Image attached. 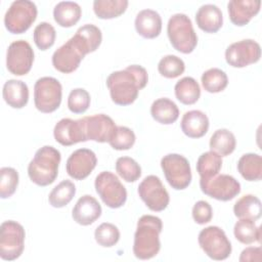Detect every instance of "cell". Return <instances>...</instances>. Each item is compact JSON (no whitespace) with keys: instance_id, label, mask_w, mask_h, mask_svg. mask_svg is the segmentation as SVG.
<instances>
[{"instance_id":"1","label":"cell","mask_w":262,"mask_h":262,"mask_svg":"<svg viewBox=\"0 0 262 262\" xmlns=\"http://www.w3.org/2000/svg\"><path fill=\"white\" fill-rule=\"evenodd\" d=\"M148 82L146 70L138 64L128 66L126 69L110 74L106 86L112 100L118 105L133 103L139 93Z\"/></svg>"},{"instance_id":"2","label":"cell","mask_w":262,"mask_h":262,"mask_svg":"<svg viewBox=\"0 0 262 262\" xmlns=\"http://www.w3.org/2000/svg\"><path fill=\"white\" fill-rule=\"evenodd\" d=\"M162 228L163 222L157 216L143 215L139 218L133 243V254L137 259L148 260L159 254Z\"/></svg>"},{"instance_id":"3","label":"cell","mask_w":262,"mask_h":262,"mask_svg":"<svg viewBox=\"0 0 262 262\" xmlns=\"http://www.w3.org/2000/svg\"><path fill=\"white\" fill-rule=\"evenodd\" d=\"M60 160V152L55 147L44 145L39 148L28 166V175L32 182L39 186L53 183L58 175Z\"/></svg>"},{"instance_id":"4","label":"cell","mask_w":262,"mask_h":262,"mask_svg":"<svg viewBox=\"0 0 262 262\" xmlns=\"http://www.w3.org/2000/svg\"><path fill=\"white\" fill-rule=\"evenodd\" d=\"M167 34L171 45L181 53H190L196 47L198 36L190 18L184 13H175L169 18Z\"/></svg>"},{"instance_id":"5","label":"cell","mask_w":262,"mask_h":262,"mask_svg":"<svg viewBox=\"0 0 262 262\" xmlns=\"http://www.w3.org/2000/svg\"><path fill=\"white\" fill-rule=\"evenodd\" d=\"M38 14L37 6L29 0H16L11 3L4 15V25L11 34H23L27 32Z\"/></svg>"},{"instance_id":"6","label":"cell","mask_w":262,"mask_h":262,"mask_svg":"<svg viewBox=\"0 0 262 262\" xmlns=\"http://www.w3.org/2000/svg\"><path fill=\"white\" fill-rule=\"evenodd\" d=\"M62 97V87L59 81L53 77H42L34 86V102L38 111L49 114L56 111Z\"/></svg>"},{"instance_id":"7","label":"cell","mask_w":262,"mask_h":262,"mask_svg":"<svg viewBox=\"0 0 262 262\" xmlns=\"http://www.w3.org/2000/svg\"><path fill=\"white\" fill-rule=\"evenodd\" d=\"M25 237L21 224L13 220L4 221L0 226V257L5 261L17 259L23 254Z\"/></svg>"},{"instance_id":"8","label":"cell","mask_w":262,"mask_h":262,"mask_svg":"<svg viewBox=\"0 0 262 262\" xmlns=\"http://www.w3.org/2000/svg\"><path fill=\"white\" fill-rule=\"evenodd\" d=\"M94 186L97 194L107 207L118 209L126 203L127 190L113 172H100L95 178Z\"/></svg>"},{"instance_id":"9","label":"cell","mask_w":262,"mask_h":262,"mask_svg":"<svg viewBox=\"0 0 262 262\" xmlns=\"http://www.w3.org/2000/svg\"><path fill=\"white\" fill-rule=\"evenodd\" d=\"M198 242L204 253L213 260H225L231 254V244L224 230L218 226H208L202 229Z\"/></svg>"},{"instance_id":"10","label":"cell","mask_w":262,"mask_h":262,"mask_svg":"<svg viewBox=\"0 0 262 262\" xmlns=\"http://www.w3.org/2000/svg\"><path fill=\"white\" fill-rule=\"evenodd\" d=\"M161 168L170 186L176 190L188 187L191 182V169L188 160L179 154H168L161 160Z\"/></svg>"},{"instance_id":"11","label":"cell","mask_w":262,"mask_h":262,"mask_svg":"<svg viewBox=\"0 0 262 262\" xmlns=\"http://www.w3.org/2000/svg\"><path fill=\"white\" fill-rule=\"evenodd\" d=\"M201 190L208 196L227 202L241 192V183L227 174H216L210 178L200 179Z\"/></svg>"},{"instance_id":"12","label":"cell","mask_w":262,"mask_h":262,"mask_svg":"<svg viewBox=\"0 0 262 262\" xmlns=\"http://www.w3.org/2000/svg\"><path fill=\"white\" fill-rule=\"evenodd\" d=\"M137 191L142 202L154 212L164 211L169 205V193L161 179L156 175L146 176L139 183Z\"/></svg>"},{"instance_id":"13","label":"cell","mask_w":262,"mask_h":262,"mask_svg":"<svg viewBox=\"0 0 262 262\" xmlns=\"http://www.w3.org/2000/svg\"><path fill=\"white\" fill-rule=\"evenodd\" d=\"M34 62V51L25 40H16L10 43L6 53V68L15 76L27 75Z\"/></svg>"},{"instance_id":"14","label":"cell","mask_w":262,"mask_h":262,"mask_svg":"<svg viewBox=\"0 0 262 262\" xmlns=\"http://www.w3.org/2000/svg\"><path fill=\"white\" fill-rule=\"evenodd\" d=\"M261 48L258 42L245 39L230 44L225 50L226 62L233 68H245L259 61Z\"/></svg>"},{"instance_id":"15","label":"cell","mask_w":262,"mask_h":262,"mask_svg":"<svg viewBox=\"0 0 262 262\" xmlns=\"http://www.w3.org/2000/svg\"><path fill=\"white\" fill-rule=\"evenodd\" d=\"M85 55L86 54L76 41L71 38L54 51L52 55V66L60 73L70 74L79 68Z\"/></svg>"},{"instance_id":"16","label":"cell","mask_w":262,"mask_h":262,"mask_svg":"<svg viewBox=\"0 0 262 262\" xmlns=\"http://www.w3.org/2000/svg\"><path fill=\"white\" fill-rule=\"evenodd\" d=\"M96 164L97 158L94 151L88 148H79L72 152L67 160L66 170L69 176L75 180H83L90 175Z\"/></svg>"},{"instance_id":"17","label":"cell","mask_w":262,"mask_h":262,"mask_svg":"<svg viewBox=\"0 0 262 262\" xmlns=\"http://www.w3.org/2000/svg\"><path fill=\"white\" fill-rule=\"evenodd\" d=\"M87 140L108 142L117 128L113 119L104 114L82 118Z\"/></svg>"},{"instance_id":"18","label":"cell","mask_w":262,"mask_h":262,"mask_svg":"<svg viewBox=\"0 0 262 262\" xmlns=\"http://www.w3.org/2000/svg\"><path fill=\"white\" fill-rule=\"evenodd\" d=\"M53 135L54 139L63 146H70L79 142L87 141L83 119H61L55 124Z\"/></svg>"},{"instance_id":"19","label":"cell","mask_w":262,"mask_h":262,"mask_svg":"<svg viewBox=\"0 0 262 262\" xmlns=\"http://www.w3.org/2000/svg\"><path fill=\"white\" fill-rule=\"evenodd\" d=\"M101 206L95 198L89 194L81 196L72 210V217L78 224L87 226L101 216Z\"/></svg>"},{"instance_id":"20","label":"cell","mask_w":262,"mask_h":262,"mask_svg":"<svg viewBox=\"0 0 262 262\" xmlns=\"http://www.w3.org/2000/svg\"><path fill=\"white\" fill-rule=\"evenodd\" d=\"M261 7L259 0H231L227 4L231 23L237 27L246 26L258 14Z\"/></svg>"},{"instance_id":"21","label":"cell","mask_w":262,"mask_h":262,"mask_svg":"<svg viewBox=\"0 0 262 262\" xmlns=\"http://www.w3.org/2000/svg\"><path fill=\"white\" fill-rule=\"evenodd\" d=\"M136 32L145 39H154L161 34L162 17L152 9H142L135 17Z\"/></svg>"},{"instance_id":"22","label":"cell","mask_w":262,"mask_h":262,"mask_svg":"<svg viewBox=\"0 0 262 262\" xmlns=\"http://www.w3.org/2000/svg\"><path fill=\"white\" fill-rule=\"evenodd\" d=\"M180 126L186 136L190 138H201L208 132L209 119L202 111L192 110L183 115Z\"/></svg>"},{"instance_id":"23","label":"cell","mask_w":262,"mask_h":262,"mask_svg":"<svg viewBox=\"0 0 262 262\" xmlns=\"http://www.w3.org/2000/svg\"><path fill=\"white\" fill-rule=\"evenodd\" d=\"M195 21L198 27L205 33H216L222 27L223 14L218 6L205 4L198 9Z\"/></svg>"},{"instance_id":"24","label":"cell","mask_w":262,"mask_h":262,"mask_svg":"<svg viewBox=\"0 0 262 262\" xmlns=\"http://www.w3.org/2000/svg\"><path fill=\"white\" fill-rule=\"evenodd\" d=\"M2 95L9 106L13 108H21L28 103L29 88L25 82L11 79L4 83Z\"/></svg>"},{"instance_id":"25","label":"cell","mask_w":262,"mask_h":262,"mask_svg":"<svg viewBox=\"0 0 262 262\" xmlns=\"http://www.w3.org/2000/svg\"><path fill=\"white\" fill-rule=\"evenodd\" d=\"M72 38L77 42L84 53L88 54L94 52L99 47L102 41V34L98 27L87 24L80 27Z\"/></svg>"},{"instance_id":"26","label":"cell","mask_w":262,"mask_h":262,"mask_svg":"<svg viewBox=\"0 0 262 262\" xmlns=\"http://www.w3.org/2000/svg\"><path fill=\"white\" fill-rule=\"evenodd\" d=\"M82 9L73 1L58 2L53 8V18L57 25L63 28L75 26L81 18Z\"/></svg>"},{"instance_id":"27","label":"cell","mask_w":262,"mask_h":262,"mask_svg":"<svg viewBox=\"0 0 262 262\" xmlns=\"http://www.w3.org/2000/svg\"><path fill=\"white\" fill-rule=\"evenodd\" d=\"M150 115L158 123L171 125L177 121L179 117V108L171 99L162 97L152 102L150 106Z\"/></svg>"},{"instance_id":"28","label":"cell","mask_w":262,"mask_h":262,"mask_svg":"<svg viewBox=\"0 0 262 262\" xmlns=\"http://www.w3.org/2000/svg\"><path fill=\"white\" fill-rule=\"evenodd\" d=\"M237 171L248 181L262 179V158L258 154L249 152L243 155L237 162Z\"/></svg>"},{"instance_id":"29","label":"cell","mask_w":262,"mask_h":262,"mask_svg":"<svg viewBox=\"0 0 262 262\" xmlns=\"http://www.w3.org/2000/svg\"><path fill=\"white\" fill-rule=\"evenodd\" d=\"M233 213L238 219L256 221L261 217V201L254 194H246L236 201L233 206Z\"/></svg>"},{"instance_id":"30","label":"cell","mask_w":262,"mask_h":262,"mask_svg":"<svg viewBox=\"0 0 262 262\" xmlns=\"http://www.w3.org/2000/svg\"><path fill=\"white\" fill-rule=\"evenodd\" d=\"M174 91L176 98L186 105L195 103L201 96L200 85L192 77H184L180 79L175 84Z\"/></svg>"},{"instance_id":"31","label":"cell","mask_w":262,"mask_h":262,"mask_svg":"<svg viewBox=\"0 0 262 262\" xmlns=\"http://www.w3.org/2000/svg\"><path fill=\"white\" fill-rule=\"evenodd\" d=\"M209 145L211 150L217 152L221 157L229 156L235 149V136L227 129H218L212 134Z\"/></svg>"},{"instance_id":"32","label":"cell","mask_w":262,"mask_h":262,"mask_svg":"<svg viewBox=\"0 0 262 262\" xmlns=\"http://www.w3.org/2000/svg\"><path fill=\"white\" fill-rule=\"evenodd\" d=\"M128 4L127 0H94L93 11L98 18L111 19L123 14Z\"/></svg>"},{"instance_id":"33","label":"cell","mask_w":262,"mask_h":262,"mask_svg":"<svg viewBox=\"0 0 262 262\" xmlns=\"http://www.w3.org/2000/svg\"><path fill=\"white\" fill-rule=\"evenodd\" d=\"M233 233L235 238L244 245H250L255 242L260 243L261 241L260 227L255 224L254 220L239 219L234 224Z\"/></svg>"},{"instance_id":"34","label":"cell","mask_w":262,"mask_h":262,"mask_svg":"<svg viewBox=\"0 0 262 262\" xmlns=\"http://www.w3.org/2000/svg\"><path fill=\"white\" fill-rule=\"evenodd\" d=\"M222 167V157L210 150L202 154L196 162V172L201 178H210L219 173Z\"/></svg>"},{"instance_id":"35","label":"cell","mask_w":262,"mask_h":262,"mask_svg":"<svg viewBox=\"0 0 262 262\" xmlns=\"http://www.w3.org/2000/svg\"><path fill=\"white\" fill-rule=\"evenodd\" d=\"M76 194V186L71 180H62L49 193L48 202L54 208L67 206Z\"/></svg>"},{"instance_id":"36","label":"cell","mask_w":262,"mask_h":262,"mask_svg":"<svg viewBox=\"0 0 262 262\" xmlns=\"http://www.w3.org/2000/svg\"><path fill=\"white\" fill-rule=\"evenodd\" d=\"M228 84V78L224 71L218 68L207 70L202 75L203 88L210 93H218L223 91Z\"/></svg>"},{"instance_id":"37","label":"cell","mask_w":262,"mask_h":262,"mask_svg":"<svg viewBox=\"0 0 262 262\" xmlns=\"http://www.w3.org/2000/svg\"><path fill=\"white\" fill-rule=\"evenodd\" d=\"M185 70L184 61L173 54L166 55L161 58L158 63L159 73L168 79H174L183 74Z\"/></svg>"},{"instance_id":"38","label":"cell","mask_w":262,"mask_h":262,"mask_svg":"<svg viewBox=\"0 0 262 262\" xmlns=\"http://www.w3.org/2000/svg\"><path fill=\"white\" fill-rule=\"evenodd\" d=\"M33 38L36 46L40 50H47L53 46L56 38V32L51 24L42 21L35 28Z\"/></svg>"},{"instance_id":"39","label":"cell","mask_w":262,"mask_h":262,"mask_svg":"<svg viewBox=\"0 0 262 262\" xmlns=\"http://www.w3.org/2000/svg\"><path fill=\"white\" fill-rule=\"evenodd\" d=\"M96 243L104 248L115 246L120 239V230L118 227L110 222H103L98 225L94 231Z\"/></svg>"},{"instance_id":"40","label":"cell","mask_w":262,"mask_h":262,"mask_svg":"<svg viewBox=\"0 0 262 262\" xmlns=\"http://www.w3.org/2000/svg\"><path fill=\"white\" fill-rule=\"evenodd\" d=\"M117 173L126 182H134L141 176L139 164L130 157H121L116 162Z\"/></svg>"},{"instance_id":"41","label":"cell","mask_w":262,"mask_h":262,"mask_svg":"<svg viewBox=\"0 0 262 262\" xmlns=\"http://www.w3.org/2000/svg\"><path fill=\"white\" fill-rule=\"evenodd\" d=\"M18 185V173L14 168L3 167L0 169V196L10 198Z\"/></svg>"},{"instance_id":"42","label":"cell","mask_w":262,"mask_h":262,"mask_svg":"<svg viewBox=\"0 0 262 262\" xmlns=\"http://www.w3.org/2000/svg\"><path fill=\"white\" fill-rule=\"evenodd\" d=\"M135 139V134L130 128L117 126L108 143L116 150H127L134 145Z\"/></svg>"},{"instance_id":"43","label":"cell","mask_w":262,"mask_h":262,"mask_svg":"<svg viewBox=\"0 0 262 262\" xmlns=\"http://www.w3.org/2000/svg\"><path fill=\"white\" fill-rule=\"evenodd\" d=\"M90 105V94L84 88L73 89L68 97V107L74 114L85 113Z\"/></svg>"},{"instance_id":"44","label":"cell","mask_w":262,"mask_h":262,"mask_svg":"<svg viewBox=\"0 0 262 262\" xmlns=\"http://www.w3.org/2000/svg\"><path fill=\"white\" fill-rule=\"evenodd\" d=\"M191 215L194 222L202 225L211 221L213 217V210L208 202L199 201L194 204Z\"/></svg>"},{"instance_id":"45","label":"cell","mask_w":262,"mask_h":262,"mask_svg":"<svg viewBox=\"0 0 262 262\" xmlns=\"http://www.w3.org/2000/svg\"><path fill=\"white\" fill-rule=\"evenodd\" d=\"M262 259L261 247H248L241 253L239 262H260Z\"/></svg>"}]
</instances>
